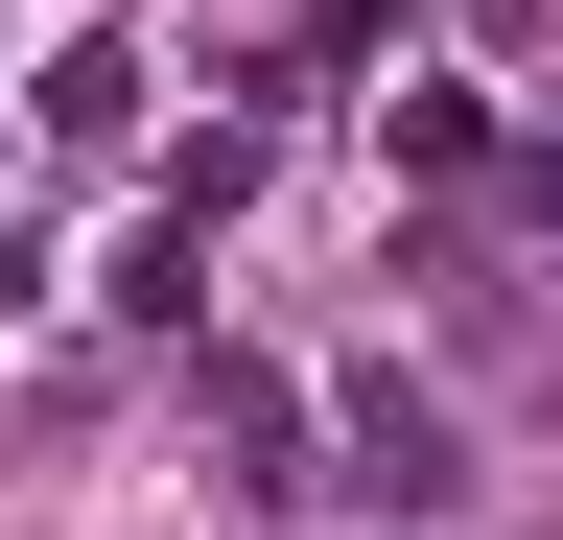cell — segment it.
<instances>
[{
    "label": "cell",
    "mask_w": 563,
    "mask_h": 540,
    "mask_svg": "<svg viewBox=\"0 0 563 540\" xmlns=\"http://www.w3.org/2000/svg\"><path fill=\"white\" fill-rule=\"evenodd\" d=\"M306 24H399V0H306Z\"/></svg>",
    "instance_id": "cell-4"
},
{
    "label": "cell",
    "mask_w": 563,
    "mask_h": 540,
    "mask_svg": "<svg viewBox=\"0 0 563 540\" xmlns=\"http://www.w3.org/2000/svg\"><path fill=\"white\" fill-rule=\"evenodd\" d=\"M329 494H352V517H446V494H470V423H446L422 376H352V470H329Z\"/></svg>",
    "instance_id": "cell-1"
},
{
    "label": "cell",
    "mask_w": 563,
    "mask_h": 540,
    "mask_svg": "<svg viewBox=\"0 0 563 540\" xmlns=\"http://www.w3.org/2000/svg\"><path fill=\"white\" fill-rule=\"evenodd\" d=\"M188 399H211V447H235V494H306V399H282L258 353H211Z\"/></svg>",
    "instance_id": "cell-2"
},
{
    "label": "cell",
    "mask_w": 563,
    "mask_h": 540,
    "mask_svg": "<svg viewBox=\"0 0 563 540\" xmlns=\"http://www.w3.org/2000/svg\"><path fill=\"white\" fill-rule=\"evenodd\" d=\"M47 142H70V165L141 142V47H70V71H47Z\"/></svg>",
    "instance_id": "cell-3"
}]
</instances>
